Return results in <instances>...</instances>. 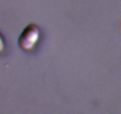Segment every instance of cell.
<instances>
[{
  "label": "cell",
  "mask_w": 121,
  "mask_h": 114,
  "mask_svg": "<svg viewBox=\"0 0 121 114\" xmlns=\"http://www.w3.org/2000/svg\"><path fill=\"white\" fill-rule=\"evenodd\" d=\"M40 37V29L36 24L28 25L20 35L18 43L20 47L26 51L33 49Z\"/></svg>",
  "instance_id": "1"
}]
</instances>
